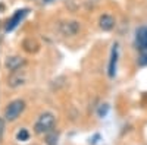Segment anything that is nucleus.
Wrapping results in <instances>:
<instances>
[{
  "mask_svg": "<svg viewBox=\"0 0 147 145\" xmlns=\"http://www.w3.org/2000/svg\"><path fill=\"white\" fill-rule=\"evenodd\" d=\"M55 122H56L55 114L49 113V112L40 114L38 119H37V122H35V125H34L35 134L43 135V134H49V132H52L53 128H55Z\"/></svg>",
  "mask_w": 147,
  "mask_h": 145,
  "instance_id": "f257e3e1",
  "label": "nucleus"
},
{
  "mask_svg": "<svg viewBox=\"0 0 147 145\" xmlns=\"http://www.w3.org/2000/svg\"><path fill=\"white\" fill-rule=\"evenodd\" d=\"M24 110H25V101L24 100H13L6 106L3 117L7 122H13V120H16L21 116V113Z\"/></svg>",
  "mask_w": 147,
  "mask_h": 145,
  "instance_id": "f03ea898",
  "label": "nucleus"
},
{
  "mask_svg": "<svg viewBox=\"0 0 147 145\" xmlns=\"http://www.w3.org/2000/svg\"><path fill=\"white\" fill-rule=\"evenodd\" d=\"M27 9H21V10H16L13 15H12L9 19H7V22H6V27H5V31H13L19 23H21V21L25 18V15H27Z\"/></svg>",
  "mask_w": 147,
  "mask_h": 145,
  "instance_id": "7ed1b4c3",
  "label": "nucleus"
},
{
  "mask_svg": "<svg viewBox=\"0 0 147 145\" xmlns=\"http://www.w3.org/2000/svg\"><path fill=\"white\" fill-rule=\"evenodd\" d=\"M59 29L63 35L66 37H72V35H77L78 31H80V23L77 21H66V22H62L59 25Z\"/></svg>",
  "mask_w": 147,
  "mask_h": 145,
  "instance_id": "20e7f679",
  "label": "nucleus"
},
{
  "mask_svg": "<svg viewBox=\"0 0 147 145\" xmlns=\"http://www.w3.org/2000/svg\"><path fill=\"white\" fill-rule=\"evenodd\" d=\"M25 74L19 69V70H15V72H10V75L7 78V85L10 88H18L21 85L25 84Z\"/></svg>",
  "mask_w": 147,
  "mask_h": 145,
  "instance_id": "39448f33",
  "label": "nucleus"
},
{
  "mask_svg": "<svg viewBox=\"0 0 147 145\" xmlns=\"http://www.w3.org/2000/svg\"><path fill=\"white\" fill-rule=\"evenodd\" d=\"M24 65H25V59L21 57V56H10L5 60V67L10 72L19 70Z\"/></svg>",
  "mask_w": 147,
  "mask_h": 145,
  "instance_id": "423d86ee",
  "label": "nucleus"
},
{
  "mask_svg": "<svg viewBox=\"0 0 147 145\" xmlns=\"http://www.w3.org/2000/svg\"><path fill=\"white\" fill-rule=\"evenodd\" d=\"M118 44H113L112 51H110V60H109V67H107V74L110 78H113L116 74V65H118Z\"/></svg>",
  "mask_w": 147,
  "mask_h": 145,
  "instance_id": "0eeeda50",
  "label": "nucleus"
},
{
  "mask_svg": "<svg viewBox=\"0 0 147 145\" xmlns=\"http://www.w3.org/2000/svg\"><path fill=\"white\" fill-rule=\"evenodd\" d=\"M99 27L103 29V31H110V29H113L115 28V18L112 15H102L100 19H99Z\"/></svg>",
  "mask_w": 147,
  "mask_h": 145,
  "instance_id": "6e6552de",
  "label": "nucleus"
},
{
  "mask_svg": "<svg viewBox=\"0 0 147 145\" xmlns=\"http://www.w3.org/2000/svg\"><path fill=\"white\" fill-rule=\"evenodd\" d=\"M137 44L140 45V48L147 50V28H140L137 31Z\"/></svg>",
  "mask_w": 147,
  "mask_h": 145,
  "instance_id": "1a4fd4ad",
  "label": "nucleus"
},
{
  "mask_svg": "<svg viewBox=\"0 0 147 145\" xmlns=\"http://www.w3.org/2000/svg\"><path fill=\"white\" fill-rule=\"evenodd\" d=\"M46 142H47V145H57V134H55V132H49Z\"/></svg>",
  "mask_w": 147,
  "mask_h": 145,
  "instance_id": "9d476101",
  "label": "nucleus"
},
{
  "mask_svg": "<svg viewBox=\"0 0 147 145\" xmlns=\"http://www.w3.org/2000/svg\"><path fill=\"white\" fill-rule=\"evenodd\" d=\"M28 136H30V134H28V130L27 129H21L18 134H16V138H18V141H27L28 139Z\"/></svg>",
  "mask_w": 147,
  "mask_h": 145,
  "instance_id": "9b49d317",
  "label": "nucleus"
},
{
  "mask_svg": "<svg viewBox=\"0 0 147 145\" xmlns=\"http://www.w3.org/2000/svg\"><path fill=\"white\" fill-rule=\"evenodd\" d=\"M3 132H5V117H0V139L3 138Z\"/></svg>",
  "mask_w": 147,
  "mask_h": 145,
  "instance_id": "f8f14e48",
  "label": "nucleus"
},
{
  "mask_svg": "<svg viewBox=\"0 0 147 145\" xmlns=\"http://www.w3.org/2000/svg\"><path fill=\"white\" fill-rule=\"evenodd\" d=\"M106 113H107V106L105 104V107H100V108H99V116L102 117V116H105Z\"/></svg>",
  "mask_w": 147,
  "mask_h": 145,
  "instance_id": "ddd939ff",
  "label": "nucleus"
},
{
  "mask_svg": "<svg viewBox=\"0 0 147 145\" xmlns=\"http://www.w3.org/2000/svg\"><path fill=\"white\" fill-rule=\"evenodd\" d=\"M44 2H52V0H44Z\"/></svg>",
  "mask_w": 147,
  "mask_h": 145,
  "instance_id": "4468645a",
  "label": "nucleus"
}]
</instances>
